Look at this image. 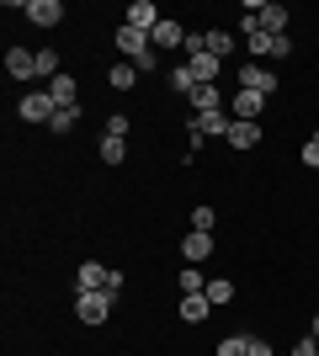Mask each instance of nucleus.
I'll use <instances>...</instances> for the list:
<instances>
[{
	"label": "nucleus",
	"instance_id": "20e7f679",
	"mask_svg": "<svg viewBox=\"0 0 319 356\" xmlns=\"http://www.w3.org/2000/svg\"><path fill=\"white\" fill-rule=\"evenodd\" d=\"M245 43H250L256 59H288V54H293V38H288V32H256V38H245Z\"/></svg>",
	"mask_w": 319,
	"mask_h": 356
},
{
	"label": "nucleus",
	"instance_id": "39448f33",
	"mask_svg": "<svg viewBox=\"0 0 319 356\" xmlns=\"http://www.w3.org/2000/svg\"><path fill=\"white\" fill-rule=\"evenodd\" d=\"M16 112H22V122H48L59 106H54V96H48V90H27V96L16 102Z\"/></svg>",
	"mask_w": 319,
	"mask_h": 356
},
{
	"label": "nucleus",
	"instance_id": "5701e85b",
	"mask_svg": "<svg viewBox=\"0 0 319 356\" xmlns=\"http://www.w3.org/2000/svg\"><path fill=\"white\" fill-rule=\"evenodd\" d=\"M96 154H101V165H122V154H128V144H122V138H106V134H101V144H96Z\"/></svg>",
	"mask_w": 319,
	"mask_h": 356
},
{
	"label": "nucleus",
	"instance_id": "9d476101",
	"mask_svg": "<svg viewBox=\"0 0 319 356\" xmlns=\"http://www.w3.org/2000/svg\"><path fill=\"white\" fill-rule=\"evenodd\" d=\"M128 27L154 32V27H160V6H154V0H133V6H128Z\"/></svg>",
	"mask_w": 319,
	"mask_h": 356
},
{
	"label": "nucleus",
	"instance_id": "393cba45",
	"mask_svg": "<svg viewBox=\"0 0 319 356\" xmlns=\"http://www.w3.org/2000/svg\"><path fill=\"white\" fill-rule=\"evenodd\" d=\"M250 351V335H229V341H218V356H245Z\"/></svg>",
	"mask_w": 319,
	"mask_h": 356
},
{
	"label": "nucleus",
	"instance_id": "423d86ee",
	"mask_svg": "<svg viewBox=\"0 0 319 356\" xmlns=\"http://www.w3.org/2000/svg\"><path fill=\"white\" fill-rule=\"evenodd\" d=\"M229 112H234V122H261V112H266V96H261V90H234Z\"/></svg>",
	"mask_w": 319,
	"mask_h": 356
},
{
	"label": "nucleus",
	"instance_id": "9b49d317",
	"mask_svg": "<svg viewBox=\"0 0 319 356\" xmlns=\"http://www.w3.org/2000/svg\"><path fill=\"white\" fill-rule=\"evenodd\" d=\"M6 70H11V80H38V54L11 48V54H6Z\"/></svg>",
	"mask_w": 319,
	"mask_h": 356
},
{
	"label": "nucleus",
	"instance_id": "c756f323",
	"mask_svg": "<svg viewBox=\"0 0 319 356\" xmlns=\"http://www.w3.org/2000/svg\"><path fill=\"white\" fill-rule=\"evenodd\" d=\"M304 165H309V170H319V134L304 144Z\"/></svg>",
	"mask_w": 319,
	"mask_h": 356
},
{
	"label": "nucleus",
	"instance_id": "f8f14e48",
	"mask_svg": "<svg viewBox=\"0 0 319 356\" xmlns=\"http://www.w3.org/2000/svg\"><path fill=\"white\" fill-rule=\"evenodd\" d=\"M224 144H229V149H256V144H261V122H229Z\"/></svg>",
	"mask_w": 319,
	"mask_h": 356
},
{
	"label": "nucleus",
	"instance_id": "6ab92c4d",
	"mask_svg": "<svg viewBox=\"0 0 319 356\" xmlns=\"http://www.w3.org/2000/svg\"><path fill=\"white\" fill-rule=\"evenodd\" d=\"M133 80H138V70H133V64H128V59L106 70V86H112V90H133Z\"/></svg>",
	"mask_w": 319,
	"mask_h": 356
},
{
	"label": "nucleus",
	"instance_id": "dca6fc26",
	"mask_svg": "<svg viewBox=\"0 0 319 356\" xmlns=\"http://www.w3.org/2000/svg\"><path fill=\"white\" fill-rule=\"evenodd\" d=\"M261 32H288V6H277V0H272V6H261Z\"/></svg>",
	"mask_w": 319,
	"mask_h": 356
},
{
	"label": "nucleus",
	"instance_id": "4468645a",
	"mask_svg": "<svg viewBox=\"0 0 319 356\" xmlns=\"http://www.w3.org/2000/svg\"><path fill=\"white\" fill-rule=\"evenodd\" d=\"M186 70L197 74L202 86H218V70H224V59H213V54H197V59H186Z\"/></svg>",
	"mask_w": 319,
	"mask_h": 356
},
{
	"label": "nucleus",
	"instance_id": "a211bd4d",
	"mask_svg": "<svg viewBox=\"0 0 319 356\" xmlns=\"http://www.w3.org/2000/svg\"><path fill=\"white\" fill-rule=\"evenodd\" d=\"M208 314H213V303H208V298H202V293L181 298V319H186V325H202V319H208Z\"/></svg>",
	"mask_w": 319,
	"mask_h": 356
},
{
	"label": "nucleus",
	"instance_id": "a878e982",
	"mask_svg": "<svg viewBox=\"0 0 319 356\" xmlns=\"http://www.w3.org/2000/svg\"><path fill=\"white\" fill-rule=\"evenodd\" d=\"M202 287H208V277H202V271H181V298L202 293Z\"/></svg>",
	"mask_w": 319,
	"mask_h": 356
},
{
	"label": "nucleus",
	"instance_id": "b1692460",
	"mask_svg": "<svg viewBox=\"0 0 319 356\" xmlns=\"http://www.w3.org/2000/svg\"><path fill=\"white\" fill-rule=\"evenodd\" d=\"M38 74H43V80L64 74V70H59V54H54V48H38Z\"/></svg>",
	"mask_w": 319,
	"mask_h": 356
},
{
	"label": "nucleus",
	"instance_id": "f03ea898",
	"mask_svg": "<svg viewBox=\"0 0 319 356\" xmlns=\"http://www.w3.org/2000/svg\"><path fill=\"white\" fill-rule=\"evenodd\" d=\"M112 303H117L112 293H75V314L85 325H106V319H112Z\"/></svg>",
	"mask_w": 319,
	"mask_h": 356
},
{
	"label": "nucleus",
	"instance_id": "7ed1b4c3",
	"mask_svg": "<svg viewBox=\"0 0 319 356\" xmlns=\"http://www.w3.org/2000/svg\"><path fill=\"white\" fill-rule=\"evenodd\" d=\"M234 86L240 90H261V96H277V74L266 64H240L234 70Z\"/></svg>",
	"mask_w": 319,
	"mask_h": 356
},
{
	"label": "nucleus",
	"instance_id": "4be33fe9",
	"mask_svg": "<svg viewBox=\"0 0 319 356\" xmlns=\"http://www.w3.org/2000/svg\"><path fill=\"white\" fill-rule=\"evenodd\" d=\"M192 106H197V112H224V96H218V86H197Z\"/></svg>",
	"mask_w": 319,
	"mask_h": 356
},
{
	"label": "nucleus",
	"instance_id": "0eeeda50",
	"mask_svg": "<svg viewBox=\"0 0 319 356\" xmlns=\"http://www.w3.org/2000/svg\"><path fill=\"white\" fill-rule=\"evenodd\" d=\"M208 255H213V234L186 229V234H181V261H186V266H197V261H208Z\"/></svg>",
	"mask_w": 319,
	"mask_h": 356
},
{
	"label": "nucleus",
	"instance_id": "6e6552de",
	"mask_svg": "<svg viewBox=\"0 0 319 356\" xmlns=\"http://www.w3.org/2000/svg\"><path fill=\"white\" fill-rule=\"evenodd\" d=\"M149 43H154V54H170V48H181V43H186L181 22H170V16H160V27L149 32Z\"/></svg>",
	"mask_w": 319,
	"mask_h": 356
},
{
	"label": "nucleus",
	"instance_id": "2eb2a0df",
	"mask_svg": "<svg viewBox=\"0 0 319 356\" xmlns=\"http://www.w3.org/2000/svg\"><path fill=\"white\" fill-rule=\"evenodd\" d=\"M197 86H202V80H197L192 70H186V59L176 64V70H170V90H176V96H186V102H192V96H197Z\"/></svg>",
	"mask_w": 319,
	"mask_h": 356
},
{
	"label": "nucleus",
	"instance_id": "2f4dec72",
	"mask_svg": "<svg viewBox=\"0 0 319 356\" xmlns=\"http://www.w3.org/2000/svg\"><path fill=\"white\" fill-rule=\"evenodd\" d=\"M245 356H272V341H261V335H250V351Z\"/></svg>",
	"mask_w": 319,
	"mask_h": 356
},
{
	"label": "nucleus",
	"instance_id": "aec40b11",
	"mask_svg": "<svg viewBox=\"0 0 319 356\" xmlns=\"http://www.w3.org/2000/svg\"><path fill=\"white\" fill-rule=\"evenodd\" d=\"M75 122H80V106H59V112H54V118H48V128H54V134H75Z\"/></svg>",
	"mask_w": 319,
	"mask_h": 356
},
{
	"label": "nucleus",
	"instance_id": "ddd939ff",
	"mask_svg": "<svg viewBox=\"0 0 319 356\" xmlns=\"http://www.w3.org/2000/svg\"><path fill=\"white\" fill-rule=\"evenodd\" d=\"M48 96H54V106H80V86H75V74H54L48 80Z\"/></svg>",
	"mask_w": 319,
	"mask_h": 356
},
{
	"label": "nucleus",
	"instance_id": "bb28decb",
	"mask_svg": "<svg viewBox=\"0 0 319 356\" xmlns=\"http://www.w3.org/2000/svg\"><path fill=\"white\" fill-rule=\"evenodd\" d=\"M213 223H218V218H213V208H192V229H202V234H213Z\"/></svg>",
	"mask_w": 319,
	"mask_h": 356
},
{
	"label": "nucleus",
	"instance_id": "f3484780",
	"mask_svg": "<svg viewBox=\"0 0 319 356\" xmlns=\"http://www.w3.org/2000/svg\"><path fill=\"white\" fill-rule=\"evenodd\" d=\"M202 298H208L213 309H224V303H234V282H229V277H213V282L202 287Z\"/></svg>",
	"mask_w": 319,
	"mask_h": 356
},
{
	"label": "nucleus",
	"instance_id": "473e14b6",
	"mask_svg": "<svg viewBox=\"0 0 319 356\" xmlns=\"http://www.w3.org/2000/svg\"><path fill=\"white\" fill-rule=\"evenodd\" d=\"M314 341H319V314H314Z\"/></svg>",
	"mask_w": 319,
	"mask_h": 356
},
{
	"label": "nucleus",
	"instance_id": "cd10ccee",
	"mask_svg": "<svg viewBox=\"0 0 319 356\" xmlns=\"http://www.w3.org/2000/svg\"><path fill=\"white\" fill-rule=\"evenodd\" d=\"M186 54H192V59H197V54H208V32H186Z\"/></svg>",
	"mask_w": 319,
	"mask_h": 356
},
{
	"label": "nucleus",
	"instance_id": "412c9836",
	"mask_svg": "<svg viewBox=\"0 0 319 356\" xmlns=\"http://www.w3.org/2000/svg\"><path fill=\"white\" fill-rule=\"evenodd\" d=\"M208 54H213V59H229V54H234V32L213 27V32H208Z\"/></svg>",
	"mask_w": 319,
	"mask_h": 356
},
{
	"label": "nucleus",
	"instance_id": "c85d7f7f",
	"mask_svg": "<svg viewBox=\"0 0 319 356\" xmlns=\"http://www.w3.org/2000/svg\"><path fill=\"white\" fill-rule=\"evenodd\" d=\"M106 138H128V118H122V112L106 118Z\"/></svg>",
	"mask_w": 319,
	"mask_h": 356
},
{
	"label": "nucleus",
	"instance_id": "1a4fd4ad",
	"mask_svg": "<svg viewBox=\"0 0 319 356\" xmlns=\"http://www.w3.org/2000/svg\"><path fill=\"white\" fill-rule=\"evenodd\" d=\"M22 11H27V22H38V27H59V22H64V6H59V0H27Z\"/></svg>",
	"mask_w": 319,
	"mask_h": 356
},
{
	"label": "nucleus",
	"instance_id": "7c9ffc66",
	"mask_svg": "<svg viewBox=\"0 0 319 356\" xmlns=\"http://www.w3.org/2000/svg\"><path fill=\"white\" fill-rule=\"evenodd\" d=\"M293 356H319V341H314V335H304V341L293 346Z\"/></svg>",
	"mask_w": 319,
	"mask_h": 356
},
{
	"label": "nucleus",
	"instance_id": "f257e3e1",
	"mask_svg": "<svg viewBox=\"0 0 319 356\" xmlns=\"http://www.w3.org/2000/svg\"><path fill=\"white\" fill-rule=\"evenodd\" d=\"M112 43H117V54H122V59H128V64H133L138 74L160 64V54H154V43H149V32L128 27V22H122V27H117V38H112Z\"/></svg>",
	"mask_w": 319,
	"mask_h": 356
}]
</instances>
